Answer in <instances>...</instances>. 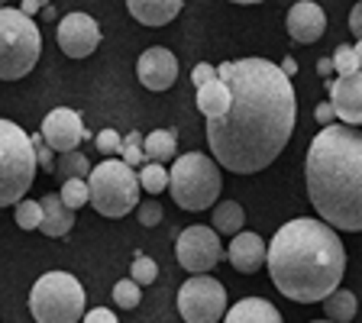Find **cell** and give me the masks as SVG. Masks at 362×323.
<instances>
[{"mask_svg": "<svg viewBox=\"0 0 362 323\" xmlns=\"http://www.w3.org/2000/svg\"><path fill=\"white\" fill-rule=\"evenodd\" d=\"M217 75L230 88V107L207 120L211 152L233 175H256L281 155L294 133L298 100L291 78L269 59L223 61Z\"/></svg>", "mask_w": 362, "mask_h": 323, "instance_id": "obj_1", "label": "cell"}, {"mask_svg": "<svg viewBox=\"0 0 362 323\" xmlns=\"http://www.w3.org/2000/svg\"><path fill=\"white\" fill-rule=\"evenodd\" d=\"M272 285L298 304H317L343 281L346 249L330 223L298 217L285 223L265 246Z\"/></svg>", "mask_w": 362, "mask_h": 323, "instance_id": "obj_2", "label": "cell"}, {"mask_svg": "<svg viewBox=\"0 0 362 323\" xmlns=\"http://www.w3.org/2000/svg\"><path fill=\"white\" fill-rule=\"evenodd\" d=\"M308 194L324 223L343 233L362 230V136L346 123H327L304 162Z\"/></svg>", "mask_w": 362, "mask_h": 323, "instance_id": "obj_3", "label": "cell"}, {"mask_svg": "<svg viewBox=\"0 0 362 323\" xmlns=\"http://www.w3.org/2000/svg\"><path fill=\"white\" fill-rule=\"evenodd\" d=\"M36 181V152L30 133L0 117V207H13Z\"/></svg>", "mask_w": 362, "mask_h": 323, "instance_id": "obj_4", "label": "cell"}, {"mask_svg": "<svg viewBox=\"0 0 362 323\" xmlns=\"http://www.w3.org/2000/svg\"><path fill=\"white\" fill-rule=\"evenodd\" d=\"M42 36L33 16L23 10L0 7V81H20L36 68Z\"/></svg>", "mask_w": 362, "mask_h": 323, "instance_id": "obj_5", "label": "cell"}, {"mask_svg": "<svg viewBox=\"0 0 362 323\" xmlns=\"http://www.w3.org/2000/svg\"><path fill=\"white\" fill-rule=\"evenodd\" d=\"M88 204L100 217H127L139 204V178L136 168L123 158H104L98 168L88 172Z\"/></svg>", "mask_w": 362, "mask_h": 323, "instance_id": "obj_6", "label": "cell"}, {"mask_svg": "<svg viewBox=\"0 0 362 323\" xmlns=\"http://www.w3.org/2000/svg\"><path fill=\"white\" fill-rule=\"evenodd\" d=\"M220 165L204 152H188L175 158L168 172V191L181 211H207L220 197Z\"/></svg>", "mask_w": 362, "mask_h": 323, "instance_id": "obj_7", "label": "cell"}, {"mask_svg": "<svg viewBox=\"0 0 362 323\" xmlns=\"http://www.w3.org/2000/svg\"><path fill=\"white\" fill-rule=\"evenodd\" d=\"M84 288L68 271H45L30 291V310L39 323H75L84 314Z\"/></svg>", "mask_w": 362, "mask_h": 323, "instance_id": "obj_8", "label": "cell"}, {"mask_svg": "<svg viewBox=\"0 0 362 323\" xmlns=\"http://www.w3.org/2000/svg\"><path fill=\"white\" fill-rule=\"evenodd\" d=\"M178 314L188 323H217L226 314V291L207 271H194L178 288Z\"/></svg>", "mask_w": 362, "mask_h": 323, "instance_id": "obj_9", "label": "cell"}, {"mask_svg": "<svg viewBox=\"0 0 362 323\" xmlns=\"http://www.w3.org/2000/svg\"><path fill=\"white\" fill-rule=\"evenodd\" d=\"M175 259L185 271H211L214 265L223 259V246H220V233L211 226H185L175 242Z\"/></svg>", "mask_w": 362, "mask_h": 323, "instance_id": "obj_10", "label": "cell"}, {"mask_svg": "<svg viewBox=\"0 0 362 323\" xmlns=\"http://www.w3.org/2000/svg\"><path fill=\"white\" fill-rule=\"evenodd\" d=\"M59 45L68 59H88L100 45V26L90 13H68L59 23Z\"/></svg>", "mask_w": 362, "mask_h": 323, "instance_id": "obj_11", "label": "cell"}, {"mask_svg": "<svg viewBox=\"0 0 362 323\" xmlns=\"http://www.w3.org/2000/svg\"><path fill=\"white\" fill-rule=\"evenodd\" d=\"M39 133H42L45 146L55 152L78 149L81 139H88V129H84L78 110H71V107H55V110L42 120V129H39Z\"/></svg>", "mask_w": 362, "mask_h": 323, "instance_id": "obj_12", "label": "cell"}, {"mask_svg": "<svg viewBox=\"0 0 362 323\" xmlns=\"http://www.w3.org/2000/svg\"><path fill=\"white\" fill-rule=\"evenodd\" d=\"M324 81H327V90H330L333 117H339L346 127H359L362 123V71L339 75L337 81L324 78Z\"/></svg>", "mask_w": 362, "mask_h": 323, "instance_id": "obj_13", "label": "cell"}, {"mask_svg": "<svg viewBox=\"0 0 362 323\" xmlns=\"http://www.w3.org/2000/svg\"><path fill=\"white\" fill-rule=\"evenodd\" d=\"M136 75H139V84L149 90H168L178 78V59H175L168 49L162 45H152L139 55V65H136Z\"/></svg>", "mask_w": 362, "mask_h": 323, "instance_id": "obj_14", "label": "cell"}, {"mask_svg": "<svg viewBox=\"0 0 362 323\" xmlns=\"http://www.w3.org/2000/svg\"><path fill=\"white\" fill-rule=\"evenodd\" d=\"M285 26H288V36H291L294 42L310 45V42H317V39L324 36L327 13L320 10V4H314V0H298V4L288 10Z\"/></svg>", "mask_w": 362, "mask_h": 323, "instance_id": "obj_15", "label": "cell"}, {"mask_svg": "<svg viewBox=\"0 0 362 323\" xmlns=\"http://www.w3.org/2000/svg\"><path fill=\"white\" fill-rule=\"evenodd\" d=\"M223 259L233 265L236 271H243V275H256V271L265 265V242H262V236L246 233V230L233 233L230 249L223 252Z\"/></svg>", "mask_w": 362, "mask_h": 323, "instance_id": "obj_16", "label": "cell"}, {"mask_svg": "<svg viewBox=\"0 0 362 323\" xmlns=\"http://www.w3.org/2000/svg\"><path fill=\"white\" fill-rule=\"evenodd\" d=\"M185 0H127V10L143 26H165L181 13Z\"/></svg>", "mask_w": 362, "mask_h": 323, "instance_id": "obj_17", "label": "cell"}, {"mask_svg": "<svg viewBox=\"0 0 362 323\" xmlns=\"http://www.w3.org/2000/svg\"><path fill=\"white\" fill-rule=\"evenodd\" d=\"M39 204H42V220H39V230H42L45 236H52V240L68 236V230L75 226V211H71V207H65V201H62L59 194H45Z\"/></svg>", "mask_w": 362, "mask_h": 323, "instance_id": "obj_18", "label": "cell"}, {"mask_svg": "<svg viewBox=\"0 0 362 323\" xmlns=\"http://www.w3.org/2000/svg\"><path fill=\"white\" fill-rule=\"evenodd\" d=\"M230 107V88H226L223 78H211V81L197 84V110L207 117V120H214V117H220V113Z\"/></svg>", "mask_w": 362, "mask_h": 323, "instance_id": "obj_19", "label": "cell"}, {"mask_svg": "<svg viewBox=\"0 0 362 323\" xmlns=\"http://www.w3.org/2000/svg\"><path fill=\"white\" fill-rule=\"evenodd\" d=\"M226 320H233V323H279L281 314L275 307H272L265 298H243L240 304H233L230 307V314H223Z\"/></svg>", "mask_w": 362, "mask_h": 323, "instance_id": "obj_20", "label": "cell"}, {"mask_svg": "<svg viewBox=\"0 0 362 323\" xmlns=\"http://www.w3.org/2000/svg\"><path fill=\"white\" fill-rule=\"evenodd\" d=\"M175 152H178V139H175L172 129H152L149 136H143V158L146 162L165 165V162L175 158Z\"/></svg>", "mask_w": 362, "mask_h": 323, "instance_id": "obj_21", "label": "cell"}, {"mask_svg": "<svg viewBox=\"0 0 362 323\" xmlns=\"http://www.w3.org/2000/svg\"><path fill=\"white\" fill-rule=\"evenodd\" d=\"M211 226L217 230V233H223V236H233V233H240L243 226H246V211H243L236 201H223V204L214 207Z\"/></svg>", "mask_w": 362, "mask_h": 323, "instance_id": "obj_22", "label": "cell"}, {"mask_svg": "<svg viewBox=\"0 0 362 323\" xmlns=\"http://www.w3.org/2000/svg\"><path fill=\"white\" fill-rule=\"evenodd\" d=\"M356 294L353 291H343V288H333L330 294L324 298V314L330 317V320H337V323H349L356 317Z\"/></svg>", "mask_w": 362, "mask_h": 323, "instance_id": "obj_23", "label": "cell"}, {"mask_svg": "<svg viewBox=\"0 0 362 323\" xmlns=\"http://www.w3.org/2000/svg\"><path fill=\"white\" fill-rule=\"evenodd\" d=\"M52 172H55V178H62V181H65V178H88L90 162H88V155H84V152L68 149V152H59Z\"/></svg>", "mask_w": 362, "mask_h": 323, "instance_id": "obj_24", "label": "cell"}, {"mask_svg": "<svg viewBox=\"0 0 362 323\" xmlns=\"http://www.w3.org/2000/svg\"><path fill=\"white\" fill-rule=\"evenodd\" d=\"M139 178V188H146L149 194H162L168 188V172L165 165H158V162H143V168L136 172Z\"/></svg>", "mask_w": 362, "mask_h": 323, "instance_id": "obj_25", "label": "cell"}, {"mask_svg": "<svg viewBox=\"0 0 362 323\" xmlns=\"http://www.w3.org/2000/svg\"><path fill=\"white\" fill-rule=\"evenodd\" d=\"M139 301H143V285H136L133 278H123L113 285V304L120 310H133Z\"/></svg>", "mask_w": 362, "mask_h": 323, "instance_id": "obj_26", "label": "cell"}, {"mask_svg": "<svg viewBox=\"0 0 362 323\" xmlns=\"http://www.w3.org/2000/svg\"><path fill=\"white\" fill-rule=\"evenodd\" d=\"M333 71H339V75H353V71H359L362 65V52L359 45H337V52H333Z\"/></svg>", "mask_w": 362, "mask_h": 323, "instance_id": "obj_27", "label": "cell"}, {"mask_svg": "<svg viewBox=\"0 0 362 323\" xmlns=\"http://www.w3.org/2000/svg\"><path fill=\"white\" fill-rule=\"evenodd\" d=\"M59 197L65 201V207H71V211L84 207V204H88V181L84 178H65L62 181Z\"/></svg>", "mask_w": 362, "mask_h": 323, "instance_id": "obj_28", "label": "cell"}, {"mask_svg": "<svg viewBox=\"0 0 362 323\" xmlns=\"http://www.w3.org/2000/svg\"><path fill=\"white\" fill-rule=\"evenodd\" d=\"M16 207V226H20V230H39V220H42V204L39 201H16L13 204Z\"/></svg>", "mask_w": 362, "mask_h": 323, "instance_id": "obj_29", "label": "cell"}, {"mask_svg": "<svg viewBox=\"0 0 362 323\" xmlns=\"http://www.w3.org/2000/svg\"><path fill=\"white\" fill-rule=\"evenodd\" d=\"M120 155L127 165H143L146 158H143V133H127V139H120Z\"/></svg>", "mask_w": 362, "mask_h": 323, "instance_id": "obj_30", "label": "cell"}, {"mask_svg": "<svg viewBox=\"0 0 362 323\" xmlns=\"http://www.w3.org/2000/svg\"><path fill=\"white\" fill-rule=\"evenodd\" d=\"M129 278H133L136 285H152V281L158 278V265L152 262L149 256H136L133 269H129Z\"/></svg>", "mask_w": 362, "mask_h": 323, "instance_id": "obj_31", "label": "cell"}, {"mask_svg": "<svg viewBox=\"0 0 362 323\" xmlns=\"http://www.w3.org/2000/svg\"><path fill=\"white\" fill-rule=\"evenodd\" d=\"M133 211H136V217H139V226H149L152 230V226L162 223V204L156 201V194H152L149 201H139Z\"/></svg>", "mask_w": 362, "mask_h": 323, "instance_id": "obj_32", "label": "cell"}, {"mask_svg": "<svg viewBox=\"0 0 362 323\" xmlns=\"http://www.w3.org/2000/svg\"><path fill=\"white\" fill-rule=\"evenodd\" d=\"M30 143H33V152H36V168H45V172H52V165H55V149H49V146H45L42 133H33Z\"/></svg>", "mask_w": 362, "mask_h": 323, "instance_id": "obj_33", "label": "cell"}, {"mask_svg": "<svg viewBox=\"0 0 362 323\" xmlns=\"http://www.w3.org/2000/svg\"><path fill=\"white\" fill-rule=\"evenodd\" d=\"M120 139H123V136L117 133V129H100L94 143H98L100 155H117V152H120Z\"/></svg>", "mask_w": 362, "mask_h": 323, "instance_id": "obj_34", "label": "cell"}, {"mask_svg": "<svg viewBox=\"0 0 362 323\" xmlns=\"http://www.w3.org/2000/svg\"><path fill=\"white\" fill-rule=\"evenodd\" d=\"M211 78H217V68L207 65V61L194 65V71H191V81H194V84H204V81H211Z\"/></svg>", "mask_w": 362, "mask_h": 323, "instance_id": "obj_35", "label": "cell"}, {"mask_svg": "<svg viewBox=\"0 0 362 323\" xmlns=\"http://www.w3.org/2000/svg\"><path fill=\"white\" fill-rule=\"evenodd\" d=\"M84 320H90V323H113L117 320V314L113 310H107V307H98V310H84Z\"/></svg>", "mask_w": 362, "mask_h": 323, "instance_id": "obj_36", "label": "cell"}, {"mask_svg": "<svg viewBox=\"0 0 362 323\" xmlns=\"http://www.w3.org/2000/svg\"><path fill=\"white\" fill-rule=\"evenodd\" d=\"M314 117H317V123H333V107H330V100H324V104H317L314 107Z\"/></svg>", "mask_w": 362, "mask_h": 323, "instance_id": "obj_37", "label": "cell"}, {"mask_svg": "<svg viewBox=\"0 0 362 323\" xmlns=\"http://www.w3.org/2000/svg\"><path fill=\"white\" fill-rule=\"evenodd\" d=\"M349 30H353V36H362V4L349 10Z\"/></svg>", "mask_w": 362, "mask_h": 323, "instance_id": "obj_38", "label": "cell"}, {"mask_svg": "<svg viewBox=\"0 0 362 323\" xmlns=\"http://www.w3.org/2000/svg\"><path fill=\"white\" fill-rule=\"evenodd\" d=\"M317 71H320V78H330L333 61H330V59H320V61H317Z\"/></svg>", "mask_w": 362, "mask_h": 323, "instance_id": "obj_39", "label": "cell"}, {"mask_svg": "<svg viewBox=\"0 0 362 323\" xmlns=\"http://www.w3.org/2000/svg\"><path fill=\"white\" fill-rule=\"evenodd\" d=\"M281 71H285V75H288V78H291V75H294V71H298V61H294V59H291V55H288V59H285V61H281Z\"/></svg>", "mask_w": 362, "mask_h": 323, "instance_id": "obj_40", "label": "cell"}, {"mask_svg": "<svg viewBox=\"0 0 362 323\" xmlns=\"http://www.w3.org/2000/svg\"><path fill=\"white\" fill-rule=\"evenodd\" d=\"M33 4H36V7L42 10V7H49V4H52V0H33Z\"/></svg>", "mask_w": 362, "mask_h": 323, "instance_id": "obj_41", "label": "cell"}, {"mask_svg": "<svg viewBox=\"0 0 362 323\" xmlns=\"http://www.w3.org/2000/svg\"><path fill=\"white\" fill-rule=\"evenodd\" d=\"M233 4H262V0H233Z\"/></svg>", "mask_w": 362, "mask_h": 323, "instance_id": "obj_42", "label": "cell"}, {"mask_svg": "<svg viewBox=\"0 0 362 323\" xmlns=\"http://www.w3.org/2000/svg\"><path fill=\"white\" fill-rule=\"evenodd\" d=\"M0 7H7V0H0Z\"/></svg>", "mask_w": 362, "mask_h": 323, "instance_id": "obj_43", "label": "cell"}]
</instances>
